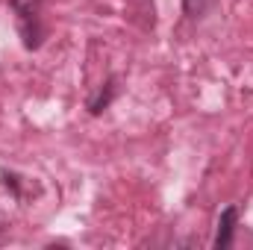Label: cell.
I'll return each instance as SVG.
<instances>
[{
	"mask_svg": "<svg viewBox=\"0 0 253 250\" xmlns=\"http://www.w3.org/2000/svg\"><path fill=\"white\" fill-rule=\"evenodd\" d=\"M9 9L15 12L18 33L24 39L27 50H36L44 39V24H42V0H9Z\"/></svg>",
	"mask_w": 253,
	"mask_h": 250,
	"instance_id": "obj_1",
	"label": "cell"
},
{
	"mask_svg": "<svg viewBox=\"0 0 253 250\" xmlns=\"http://www.w3.org/2000/svg\"><path fill=\"white\" fill-rule=\"evenodd\" d=\"M236 218H239V209L236 206H227L218 218V236H215V248L227 250L233 245V230H236Z\"/></svg>",
	"mask_w": 253,
	"mask_h": 250,
	"instance_id": "obj_2",
	"label": "cell"
},
{
	"mask_svg": "<svg viewBox=\"0 0 253 250\" xmlns=\"http://www.w3.org/2000/svg\"><path fill=\"white\" fill-rule=\"evenodd\" d=\"M215 0H183V9H186V15L189 18H200V15H206L209 12V6H212Z\"/></svg>",
	"mask_w": 253,
	"mask_h": 250,
	"instance_id": "obj_3",
	"label": "cell"
},
{
	"mask_svg": "<svg viewBox=\"0 0 253 250\" xmlns=\"http://www.w3.org/2000/svg\"><path fill=\"white\" fill-rule=\"evenodd\" d=\"M112 94H115V80H109V83H106V91H100V97H97V100H91V112H94V115H97V112H103V109L109 106Z\"/></svg>",
	"mask_w": 253,
	"mask_h": 250,
	"instance_id": "obj_4",
	"label": "cell"
}]
</instances>
